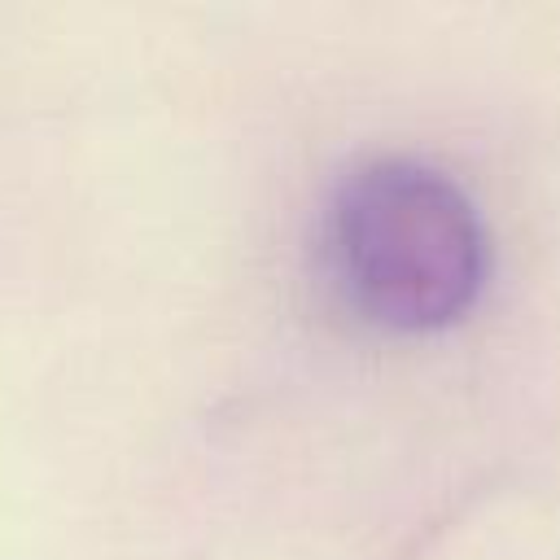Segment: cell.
<instances>
[{"label":"cell","mask_w":560,"mask_h":560,"mask_svg":"<svg viewBox=\"0 0 560 560\" xmlns=\"http://www.w3.org/2000/svg\"><path fill=\"white\" fill-rule=\"evenodd\" d=\"M328 258L359 315L394 332H433L477 302L486 228L446 171L372 158L332 192Z\"/></svg>","instance_id":"cell-1"}]
</instances>
